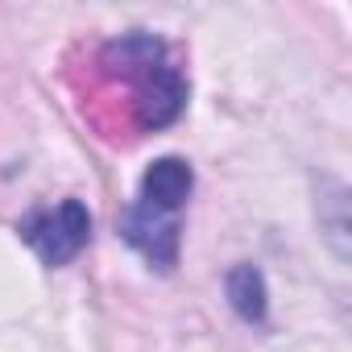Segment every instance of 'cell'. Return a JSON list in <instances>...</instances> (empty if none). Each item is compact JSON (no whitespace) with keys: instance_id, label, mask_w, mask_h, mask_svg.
Masks as SVG:
<instances>
[{"instance_id":"cell-4","label":"cell","mask_w":352,"mask_h":352,"mask_svg":"<svg viewBox=\"0 0 352 352\" xmlns=\"http://www.w3.org/2000/svg\"><path fill=\"white\" fill-rule=\"evenodd\" d=\"M191 187H195V174H191V166L183 157H157L141 174V195L137 199L157 208V212H174V216H179V208L187 204Z\"/></svg>"},{"instance_id":"cell-6","label":"cell","mask_w":352,"mask_h":352,"mask_svg":"<svg viewBox=\"0 0 352 352\" xmlns=\"http://www.w3.org/2000/svg\"><path fill=\"white\" fill-rule=\"evenodd\" d=\"M162 54H166V46L153 34H124L104 46V67H112L120 75H145L162 63Z\"/></svg>"},{"instance_id":"cell-3","label":"cell","mask_w":352,"mask_h":352,"mask_svg":"<svg viewBox=\"0 0 352 352\" xmlns=\"http://www.w3.org/2000/svg\"><path fill=\"white\" fill-rule=\"evenodd\" d=\"M187 108V79L157 63L153 71L141 75V91H137V120L141 129H166L170 120H179V112Z\"/></svg>"},{"instance_id":"cell-1","label":"cell","mask_w":352,"mask_h":352,"mask_svg":"<svg viewBox=\"0 0 352 352\" xmlns=\"http://www.w3.org/2000/svg\"><path fill=\"white\" fill-rule=\"evenodd\" d=\"M17 232L38 249V257L46 265H67L83 253V245L91 241V212L79 199H63L58 208H38L30 212Z\"/></svg>"},{"instance_id":"cell-5","label":"cell","mask_w":352,"mask_h":352,"mask_svg":"<svg viewBox=\"0 0 352 352\" xmlns=\"http://www.w3.org/2000/svg\"><path fill=\"white\" fill-rule=\"evenodd\" d=\"M224 294H228V307L245 319V323H265V311H270V290H265V274L249 261L232 265L228 278H224Z\"/></svg>"},{"instance_id":"cell-2","label":"cell","mask_w":352,"mask_h":352,"mask_svg":"<svg viewBox=\"0 0 352 352\" xmlns=\"http://www.w3.org/2000/svg\"><path fill=\"white\" fill-rule=\"evenodd\" d=\"M120 232L124 241L157 270H174L179 265V241H183V224L174 212H157L149 204H133L124 216H120Z\"/></svg>"}]
</instances>
